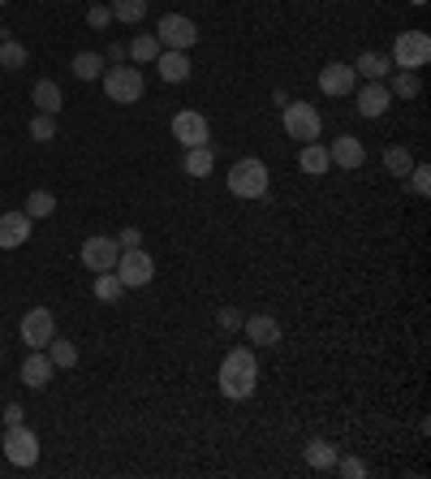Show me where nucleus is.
Instances as JSON below:
<instances>
[{
  "label": "nucleus",
  "instance_id": "nucleus-1",
  "mask_svg": "<svg viewBox=\"0 0 431 479\" xmlns=\"http://www.w3.org/2000/svg\"><path fill=\"white\" fill-rule=\"evenodd\" d=\"M216 384H220V393H225L229 401H246V398H251V393L259 389V359H255V350H246V345L229 350V355L220 359Z\"/></svg>",
  "mask_w": 431,
  "mask_h": 479
},
{
  "label": "nucleus",
  "instance_id": "nucleus-41",
  "mask_svg": "<svg viewBox=\"0 0 431 479\" xmlns=\"http://www.w3.org/2000/svg\"><path fill=\"white\" fill-rule=\"evenodd\" d=\"M410 5H414V9H423V5H427V0H410Z\"/></svg>",
  "mask_w": 431,
  "mask_h": 479
},
{
  "label": "nucleus",
  "instance_id": "nucleus-2",
  "mask_svg": "<svg viewBox=\"0 0 431 479\" xmlns=\"http://www.w3.org/2000/svg\"><path fill=\"white\" fill-rule=\"evenodd\" d=\"M225 186H229V195L234 199H268V190H272V173H268V164L259 156H242L234 160V169H229V178H225Z\"/></svg>",
  "mask_w": 431,
  "mask_h": 479
},
{
  "label": "nucleus",
  "instance_id": "nucleus-24",
  "mask_svg": "<svg viewBox=\"0 0 431 479\" xmlns=\"http://www.w3.org/2000/svg\"><path fill=\"white\" fill-rule=\"evenodd\" d=\"M302 454H307V462H311V471H333V466H336V454H341V449H336L333 440L311 437V440H307V449H302Z\"/></svg>",
  "mask_w": 431,
  "mask_h": 479
},
{
  "label": "nucleus",
  "instance_id": "nucleus-34",
  "mask_svg": "<svg viewBox=\"0 0 431 479\" xmlns=\"http://www.w3.org/2000/svg\"><path fill=\"white\" fill-rule=\"evenodd\" d=\"M406 178H410L414 195H418V199H427V195H431V169H427V164H418V160H414V169L406 173Z\"/></svg>",
  "mask_w": 431,
  "mask_h": 479
},
{
  "label": "nucleus",
  "instance_id": "nucleus-22",
  "mask_svg": "<svg viewBox=\"0 0 431 479\" xmlns=\"http://www.w3.org/2000/svg\"><path fill=\"white\" fill-rule=\"evenodd\" d=\"M31 104H35L40 113H48V117H57L60 108H65V91H60L52 78H40L35 82V91H31Z\"/></svg>",
  "mask_w": 431,
  "mask_h": 479
},
{
  "label": "nucleus",
  "instance_id": "nucleus-44",
  "mask_svg": "<svg viewBox=\"0 0 431 479\" xmlns=\"http://www.w3.org/2000/svg\"><path fill=\"white\" fill-rule=\"evenodd\" d=\"M0 5H9V0H0Z\"/></svg>",
  "mask_w": 431,
  "mask_h": 479
},
{
  "label": "nucleus",
  "instance_id": "nucleus-42",
  "mask_svg": "<svg viewBox=\"0 0 431 479\" xmlns=\"http://www.w3.org/2000/svg\"><path fill=\"white\" fill-rule=\"evenodd\" d=\"M0 359H5V350H0Z\"/></svg>",
  "mask_w": 431,
  "mask_h": 479
},
{
  "label": "nucleus",
  "instance_id": "nucleus-21",
  "mask_svg": "<svg viewBox=\"0 0 431 479\" xmlns=\"http://www.w3.org/2000/svg\"><path fill=\"white\" fill-rule=\"evenodd\" d=\"M353 74H358L362 82H384L392 74L389 52H362V57L353 60Z\"/></svg>",
  "mask_w": 431,
  "mask_h": 479
},
{
  "label": "nucleus",
  "instance_id": "nucleus-29",
  "mask_svg": "<svg viewBox=\"0 0 431 479\" xmlns=\"http://www.w3.org/2000/svg\"><path fill=\"white\" fill-rule=\"evenodd\" d=\"M48 359H52V367H74L78 363V345L65 337H52L48 341Z\"/></svg>",
  "mask_w": 431,
  "mask_h": 479
},
{
  "label": "nucleus",
  "instance_id": "nucleus-15",
  "mask_svg": "<svg viewBox=\"0 0 431 479\" xmlns=\"http://www.w3.org/2000/svg\"><path fill=\"white\" fill-rule=\"evenodd\" d=\"M353 104H358V117L375 121V117H384V113H389L392 96H389V87H384V82H362V87H353Z\"/></svg>",
  "mask_w": 431,
  "mask_h": 479
},
{
  "label": "nucleus",
  "instance_id": "nucleus-38",
  "mask_svg": "<svg viewBox=\"0 0 431 479\" xmlns=\"http://www.w3.org/2000/svg\"><path fill=\"white\" fill-rule=\"evenodd\" d=\"M117 242H121V251H130V246H142V229L138 225H125L117 234Z\"/></svg>",
  "mask_w": 431,
  "mask_h": 479
},
{
  "label": "nucleus",
  "instance_id": "nucleus-3",
  "mask_svg": "<svg viewBox=\"0 0 431 479\" xmlns=\"http://www.w3.org/2000/svg\"><path fill=\"white\" fill-rule=\"evenodd\" d=\"M142 91H147V82H142V69H134L130 60H121L113 69H104V96L113 104H138L142 100Z\"/></svg>",
  "mask_w": 431,
  "mask_h": 479
},
{
  "label": "nucleus",
  "instance_id": "nucleus-6",
  "mask_svg": "<svg viewBox=\"0 0 431 479\" xmlns=\"http://www.w3.org/2000/svg\"><path fill=\"white\" fill-rule=\"evenodd\" d=\"M113 272L121 277L125 290H142V285H151V277H156V260H151L142 246H130V251L117 255V268H113Z\"/></svg>",
  "mask_w": 431,
  "mask_h": 479
},
{
  "label": "nucleus",
  "instance_id": "nucleus-40",
  "mask_svg": "<svg viewBox=\"0 0 431 479\" xmlns=\"http://www.w3.org/2000/svg\"><path fill=\"white\" fill-rule=\"evenodd\" d=\"M104 60H113V65H121V60H125V43H113V48H108V57Z\"/></svg>",
  "mask_w": 431,
  "mask_h": 479
},
{
  "label": "nucleus",
  "instance_id": "nucleus-13",
  "mask_svg": "<svg viewBox=\"0 0 431 479\" xmlns=\"http://www.w3.org/2000/svg\"><path fill=\"white\" fill-rule=\"evenodd\" d=\"M353 87H358V74H353V65H345V60H328V65L319 69V91H324L328 100L353 96Z\"/></svg>",
  "mask_w": 431,
  "mask_h": 479
},
{
  "label": "nucleus",
  "instance_id": "nucleus-32",
  "mask_svg": "<svg viewBox=\"0 0 431 479\" xmlns=\"http://www.w3.org/2000/svg\"><path fill=\"white\" fill-rule=\"evenodd\" d=\"M26 65V43L0 40V69H22Z\"/></svg>",
  "mask_w": 431,
  "mask_h": 479
},
{
  "label": "nucleus",
  "instance_id": "nucleus-19",
  "mask_svg": "<svg viewBox=\"0 0 431 479\" xmlns=\"http://www.w3.org/2000/svg\"><path fill=\"white\" fill-rule=\"evenodd\" d=\"M298 169L307 173V178H324L328 169H333V160H328V147L315 139V143H302L298 147Z\"/></svg>",
  "mask_w": 431,
  "mask_h": 479
},
{
  "label": "nucleus",
  "instance_id": "nucleus-7",
  "mask_svg": "<svg viewBox=\"0 0 431 479\" xmlns=\"http://www.w3.org/2000/svg\"><path fill=\"white\" fill-rule=\"evenodd\" d=\"M156 40L160 48H173V52H190L198 43V26L195 18H186V14H164L156 26Z\"/></svg>",
  "mask_w": 431,
  "mask_h": 479
},
{
  "label": "nucleus",
  "instance_id": "nucleus-25",
  "mask_svg": "<svg viewBox=\"0 0 431 479\" xmlns=\"http://www.w3.org/2000/svg\"><path fill=\"white\" fill-rule=\"evenodd\" d=\"M69 69H74V78H78V82H96V78H104L108 60H104V52H78Z\"/></svg>",
  "mask_w": 431,
  "mask_h": 479
},
{
  "label": "nucleus",
  "instance_id": "nucleus-33",
  "mask_svg": "<svg viewBox=\"0 0 431 479\" xmlns=\"http://www.w3.org/2000/svg\"><path fill=\"white\" fill-rule=\"evenodd\" d=\"M31 139H35V143H52V139H57V117L35 113V117H31Z\"/></svg>",
  "mask_w": 431,
  "mask_h": 479
},
{
  "label": "nucleus",
  "instance_id": "nucleus-14",
  "mask_svg": "<svg viewBox=\"0 0 431 479\" xmlns=\"http://www.w3.org/2000/svg\"><path fill=\"white\" fill-rule=\"evenodd\" d=\"M328 160H333L336 169H345V173H358L367 164V147H362V139H353V134H336L328 143Z\"/></svg>",
  "mask_w": 431,
  "mask_h": 479
},
{
  "label": "nucleus",
  "instance_id": "nucleus-39",
  "mask_svg": "<svg viewBox=\"0 0 431 479\" xmlns=\"http://www.w3.org/2000/svg\"><path fill=\"white\" fill-rule=\"evenodd\" d=\"M5 423H9V428L22 423V406H18V401H9V406H5Z\"/></svg>",
  "mask_w": 431,
  "mask_h": 479
},
{
  "label": "nucleus",
  "instance_id": "nucleus-43",
  "mask_svg": "<svg viewBox=\"0 0 431 479\" xmlns=\"http://www.w3.org/2000/svg\"><path fill=\"white\" fill-rule=\"evenodd\" d=\"M0 40H5V31H0Z\"/></svg>",
  "mask_w": 431,
  "mask_h": 479
},
{
  "label": "nucleus",
  "instance_id": "nucleus-5",
  "mask_svg": "<svg viewBox=\"0 0 431 479\" xmlns=\"http://www.w3.org/2000/svg\"><path fill=\"white\" fill-rule=\"evenodd\" d=\"M392 69H423L431 60V35L427 31H401L397 40H392Z\"/></svg>",
  "mask_w": 431,
  "mask_h": 479
},
{
  "label": "nucleus",
  "instance_id": "nucleus-16",
  "mask_svg": "<svg viewBox=\"0 0 431 479\" xmlns=\"http://www.w3.org/2000/svg\"><path fill=\"white\" fill-rule=\"evenodd\" d=\"M151 65L160 69V78L169 82V87H181V82H190V74H195L190 52H173V48H160V57Z\"/></svg>",
  "mask_w": 431,
  "mask_h": 479
},
{
  "label": "nucleus",
  "instance_id": "nucleus-36",
  "mask_svg": "<svg viewBox=\"0 0 431 479\" xmlns=\"http://www.w3.org/2000/svg\"><path fill=\"white\" fill-rule=\"evenodd\" d=\"M242 311H237V307H220V311H216V328H220V333H237V328H242Z\"/></svg>",
  "mask_w": 431,
  "mask_h": 479
},
{
  "label": "nucleus",
  "instance_id": "nucleus-37",
  "mask_svg": "<svg viewBox=\"0 0 431 479\" xmlns=\"http://www.w3.org/2000/svg\"><path fill=\"white\" fill-rule=\"evenodd\" d=\"M108 22H113V9H108V5H91V9H87V26H91V31H104Z\"/></svg>",
  "mask_w": 431,
  "mask_h": 479
},
{
  "label": "nucleus",
  "instance_id": "nucleus-30",
  "mask_svg": "<svg viewBox=\"0 0 431 479\" xmlns=\"http://www.w3.org/2000/svg\"><path fill=\"white\" fill-rule=\"evenodd\" d=\"M125 294V285H121L117 272H96V299L99 302H117Z\"/></svg>",
  "mask_w": 431,
  "mask_h": 479
},
{
  "label": "nucleus",
  "instance_id": "nucleus-17",
  "mask_svg": "<svg viewBox=\"0 0 431 479\" xmlns=\"http://www.w3.org/2000/svg\"><path fill=\"white\" fill-rule=\"evenodd\" d=\"M31 225L35 220L26 212H0V251H18L31 242Z\"/></svg>",
  "mask_w": 431,
  "mask_h": 479
},
{
  "label": "nucleus",
  "instance_id": "nucleus-35",
  "mask_svg": "<svg viewBox=\"0 0 431 479\" xmlns=\"http://www.w3.org/2000/svg\"><path fill=\"white\" fill-rule=\"evenodd\" d=\"M333 471H336V475H345V479H362V475H367V462L336 454V466H333Z\"/></svg>",
  "mask_w": 431,
  "mask_h": 479
},
{
  "label": "nucleus",
  "instance_id": "nucleus-18",
  "mask_svg": "<svg viewBox=\"0 0 431 479\" xmlns=\"http://www.w3.org/2000/svg\"><path fill=\"white\" fill-rule=\"evenodd\" d=\"M52 359H48V350H26V359H22V384L26 389H48V380H52Z\"/></svg>",
  "mask_w": 431,
  "mask_h": 479
},
{
  "label": "nucleus",
  "instance_id": "nucleus-26",
  "mask_svg": "<svg viewBox=\"0 0 431 479\" xmlns=\"http://www.w3.org/2000/svg\"><path fill=\"white\" fill-rule=\"evenodd\" d=\"M384 169H389L392 178H401V181H406V173L414 169L410 147H401V143H392V147H384Z\"/></svg>",
  "mask_w": 431,
  "mask_h": 479
},
{
  "label": "nucleus",
  "instance_id": "nucleus-23",
  "mask_svg": "<svg viewBox=\"0 0 431 479\" xmlns=\"http://www.w3.org/2000/svg\"><path fill=\"white\" fill-rule=\"evenodd\" d=\"M392 100H418V91H423V82H418V69H392L389 78H384Z\"/></svg>",
  "mask_w": 431,
  "mask_h": 479
},
{
  "label": "nucleus",
  "instance_id": "nucleus-9",
  "mask_svg": "<svg viewBox=\"0 0 431 479\" xmlns=\"http://www.w3.org/2000/svg\"><path fill=\"white\" fill-rule=\"evenodd\" d=\"M5 458L14 462V466H35L40 462V437L26 423H14L5 432Z\"/></svg>",
  "mask_w": 431,
  "mask_h": 479
},
{
  "label": "nucleus",
  "instance_id": "nucleus-20",
  "mask_svg": "<svg viewBox=\"0 0 431 479\" xmlns=\"http://www.w3.org/2000/svg\"><path fill=\"white\" fill-rule=\"evenodd\" d=\"M216 169V152H212V143H198V147H186V160H181V173L186 178H207Z\"/></svg>",
  "mask_w": 431,
  "mask_h": 479
},
{
  "label": "nucleus",
  "instance_id": "nucleus-11",
  "mask_svg": "<svg viewBox=\"0 0 431 479\" xmlns=\"http://www.w3.org/2000/svg\"><path fill=\"white\" fill-rule=\"evenodd\" d=\"M242 333H246V341L259 345V350H272V345H280V337H285L280 319L268 316V311H255V316L242 319Z\"/></svg>",
  "mask_w": 431,
  "mask_h": 479
},
{
  "label": "nucleus",
  "instance_id": "nucleus-10",
  "mask_svg": "<svg viewBox=\"0 0 431 479\" xmlns=\"http://www.w3.org/2000/svg\"><path fill=\"white\" fill-rule=\"evenodd\" d=\"M117 255H121V242L108 238V234H91V238L82 242V263H87L91 272H113V268H117Z\"/></svg>",
  "mask_w": 431,
  "mask_h": 479
},
{
  "label": "nucleus",
  "instance_id": "nucleus-8",
  "mask_svg": "<svg viewBox=\"0 0 431 479\" xmlns=\"http://www.w3.org/2000/svg\"><path fill=\"white\" fill-rule=\"evenodd\" d=\"M57 337V319L48 307H31L22 316V345L26 350H48V341Z\"/></svg>",
  "mask_w": 431,
  "mask_h": 479
},
{
  "label": "nucleus",
  "instance_id": "nucleus-31",
  "mask_svg": "<svg viewBox=\"0 0 431 479\" xmlns=\"http://www.w3.org/2000/svg\"><path fill=\"white\" fill-rule=\"evenodd\" d=\"M108 9H113V18L117 22H130V26L147 18V0H113Z\"/></svg>",
  "mask_w": 431,
  "mask_h": 479
},
{
  "label": "nucleus",
  "instance_id": "nucleus-28",
  "mask_svg": "<svg viewBox=\"0 0 431 479\" xmlns=\"http://www.w3.org/2000/svg\"><path fill=\"white\" fill-rule=\"evenodd\" d=\"M52 212H57V195L52 190H31L26 195V216L31 220H48Z\"/></svg>",
  "mask_w": 431,
  "mask_h": 479
},
{
  "label": "nucleus",
  "instance_id": "nucleus-4",
  "mask_svg": "<svg viewBox=\"0 0 431 479\" xmlns=\"http://www.w3.org/2000/svg\"><path fill=\"white\" fill-rule=\"evenodd\" d=\"M280 125H285V134L298 143H315L324 134V117H319V108L307 100H294L285 104V113H280Z\"/></svg>",
  "mask_w": 431,
  "mask_h": 479
},
{
  "label": "nucleus",
  "instance_id": "nucleus-27",
  "mask_svg": "<svg viewBox=\"0 0 431 479\" xmlns=\"http://www.w3.org/2000/svg\"><path fill=\"white\" fill-rule=\"evenodd\" d=\"M125 57H130V65H151V60L160 57V40L156 35H138V40L125 48Z\"/></svg>",
  "mask_w": 431,
  "mask_h": 479
},
{
  "label": "nucleus",
  "instance_id": "nucleus-12",
  "mask_svg": "<svg viewBox=\"0 0 431 479\" xmlns=\"http://www.w3.org/2000/svg\"><path fill=\"white\" fill-rule=\"evenodd\" d=\"M173 139L181 147H198V143L212 139V125L198 108H181V113H173Z\"/></svg>",
  "mask_w": 431,
  "mask_h": 479
}]
</instances>
